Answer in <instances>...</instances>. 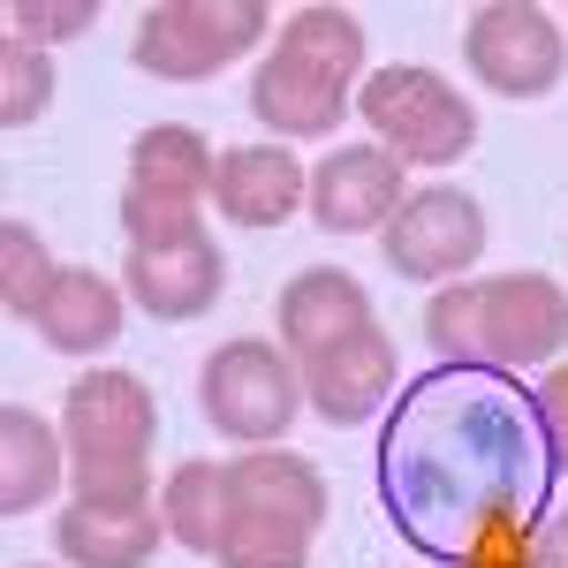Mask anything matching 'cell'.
<instances>
[{
  "mask_svg": "<svg viewBox=\"0 0 568 568\" xmlns=\"http://www.w3.org/2000/svg\"><path fill=\"white\" fill-rule=\"evenodd\" d=\"M356 114L387 144L402 168H455L478 144V106L425 61H387L356 91Z\"/></svg>",
  "mask_w": 568,
  "mask_h": 568,
  "instance_id": "cell-1",
  "label": "cell"
},
{
  "mask_svg": "<svg viewBox=\"0 0 568 568\" xmlns=\"http://www.w3.org/2000/svg\"><path fill=\"white\" fill-rule=\"evenodd\" d=\"M197 409L235 447H273L304 409V364L281 342H220L197 372Z\"/></svg>",
  "mask_w": 568,
  "mask_h": 568,
  "instance_id": "cell-2",
  "label": "cell"
},
{
  "mask_svg": "<svg viewBox=\"0 0 568 568\" xmlns=\"http://www.w3.org/2000/svg\"><path fill=\"white\" fill-rule=\"evenodd\" d=\"M265 39V0H160L136 16L130 61L160 84H205Z\"/></svg>",
  "mask_w": 568,
  "mask_h": 568,
  "instance_id": "cell-3",
  "label": "cell"
},
{
  "mask_svg": "<svg viewBox=\"0 0 568 568\" xmlns=\"http://www.w3.org/2000/svg\"><path fill=\"white\" fill-rule=\"evenodd\" d=\"M463 61L500 99H546V91L561 84L568 39L538 0H485L478 16L463 23Z\"/></svg>",
  "mask_w": 568,
  "mask_h": 568,
  "instance_id": "cell-4",
  "label": "cell"
},
{
  "mask_svg": "<svg viewBox=\"0 0 568 568\" xmlns=\"http://www.w3.org/2000/svg\"><path fill=\"white\" fill-rule=\"evenodd\" d=\"M485 258V213L470 190L433 182V190H409L402 213L387 220V265L402 281H463Z\"/></svg>",
  "mask_w": 568,
  "mask_h": 568,
  "instance_id": "cell-5",
  "label": "cell"
},
{
  "mask_svg": "<svg viewBox=\"0 0 568 568\" xmlns=\"http://www.w3.org/2000/svg\"><path fill=\"white\" fill-rule=\"evenodd\" d=\"M485 372H538L568 349V288L546 273H493L478 281Z\"/></svg>",
  "mask_w": 568,
  "mask_h": 568,
  "instance_id": "cell-6",
  "label": "cell"
},
{
  "mask_svg": "<svg viewBox=\"0 0 568 568\" xmlns=\"http://www.w3.org/2000/svg\"><path fill=\"white\" fill-rule=\"evenodd\" d=\"M402 197H409L402 190V160H394L387 144H342L311 175V220L326 235H387Z\"/></svg>",
  "mask_w": 568,
  "mask_h": 568,
  "instance_id": "cell-7",
  "label": "cell"
},
{
  "mask_svg": "<svg viewBox=\"0 0 568 568\" xmlns=\"http://www.w3.org/2000/svg\"><path fill=\"white\" fill-rule=\"evenodd\" d=\"M122 265H130V273H122L130 304L144 311V318H168V326L205 318V311L220 304V288H227V258H220V243L205 227L182 235V243H144V251H130Z\"/></svg>",
  "mask_w": 568,
  "mask_h": 568,
  "instance_id": "cell-8",
  "label": "cell"
},
{
  "mask_svg": "<svg viewBox=\"0 0 568 568\" xmlns=\"http://www.w3.org/2000/svg\"><path fill=\"white\" fill-rule=\"evenodd\" d=\"M160 402L136 372H84L61 402V439L69 455H152Z\"/></svg>",
  "mask_w": 568,
  "mask_h": 568,
  "instance_id": "cell-9",
  "label": "cell"
},
{
  "mask_svg": "<svg viewBox=\"0 0 568 568\" xmlns=\"http://www.w3.org/2000/svg\"><path fill=\"white\" fill-rule=\"evenodd\" d=\"M394 394V342L379 326H356L349 342L304 356V402L326 425H372Z\"/></svg>",
  "mask_w": 568,
  "mask_h": 568,
  "instance_id": "cell-10",
  "label": "cell"
},
{
  "mask_svg": "<svg viewBox=\"0 0 568 568\" xmlns=\"http://www.w3.org/2000/svg\"><path fill=\"white\" fill-rule=\"evenodd\" d=\"M273 326H281V349L304 364V356L349 342L356 326H372V296H364V281L342 273V265H311V273H296V281L281 288Z\"/></svg>",
  "mask_w": 568,
  "mask_h": 568,
  "instance_id": "cell-11",
  "label": "cell"
},
{
  "mask_svg": "<svg viewBox=\"0 0 568 568\" xmlns=\"http://www.w3.org/2000/svg\"><path fill=\"white\" fill-rule=\"evenodd\" d=\"M227 500H235V516H265L304 538H318V524H326V478L288 447H243L227 463Z\"/></svg>",
  "mask_w": 568,
  "mask_h": 568,
  "instance_id": "cell-12",
  "label": "cell"
},
{
  "mask_svg": "<svg viewBox=\"0 0 568 568\" xmlns=\"http://www.w3.org/2000/svg\"><path fill=\"white\" fill-rule=\"evenodd\" d=\"M251 114H258L273 136L288 144H311V136H334L342 114H349V84L311 69L296 53H265V69L251 77Z\"/></svg>",
  "mask_w": 568,
  "mask_h": 568,
  "instance_id": "cell-13",
  "label": "cell"
},
{
  "mask_svg": "<svg viewBox=\"0 0 568 568\" xmlns=\"http://www.w3.org/2000/svg\"><path fill=\"white\" fill-rule=\"evenodd\" d=\"M311 197V175L296 168L288 144H235L213 168V205L235 227H281Z\"/></svg>",
  "mask_w": 568,
  "mask_h": 568,
  "instance_id": "cell-14",
  "label": "cell"
},
{
  "mask_svg": "<svg viewBox=\"0 0 568 568\" xmlns=\"http://www.w3.org/2000/svg\"><path fill=\"white\" fill-rule=\"evenodd\" d=\"M160 538H168V516L152 500H136V508H84L77 500L53 516V546L69 568H144L160 554Z\"/></svg>",
  "mask_w": 568,
  "mask_h": 568,
  "instance_id": "cell-15",
  "label": "cell"
},
{
  "mask_svg": "<svg viewBox=\"0 0 568 568\" xmlns=\"http://www.w3.org/2000/svg\"><path fill=\"white\" fill-rule=\"evenodd\" d=\"M31 326H39L45 349H61V356H99V349H114V334H122V288H114L106 273L61 265V281L45 288V304L31 311Z\"/></svg>",
  "mask_w": 568,
  "mask_h": 568,
  "instance_id": "cell-16",
  "label": "cell"
},
{
  "mask_svg": "<svg viewBox=\"0 0 568 568\" xmlns=\"http://www.w3.org/2000/svg\"><path fill=\"white\" fill-rule=\"evenodd\" d=\"M69 478V439L45 425L39 409L8 402L0 409V516H31L45 508Z\"/></svg>",
  "mask_w": 568,
  "mask_h": 568,
  "instance_id": "cell-17",
  "label": "cell"
},
{
  "mask_svg": "<svg viewBox=\"0 0 568 568\" xmlns=\"http://www.w3.org/2000/svg\"><path fill=\"white\" fill-rule=\"evenodd\" d=\"M213 168L220 152L205 144V130H190V122H152V130H136L130 144V182L136 190H168V197H205L213 190Z\"/></svg>",
  "mask_w": 568,
  "mask_h": 568,
  "instance_id": "cell-18",
  "label": "cell"
},
{
  "mask_svg": "<svg viewBox=\"0 0 568 568\" xmlns=\"http://www.w3.org/2000/svg\"><path fill=\"white\" fill-rule=\"evenodd\" d=\"M160 516H168V538L190 546L197 561H213L220 538H227V516H235V500H227V463H182L168 493H160Z\"/></svg>",
  "mask_w": 568,
  "mask_h": 568,
  "instance_id": "cell-19",
  "label": "cell"
},
{
  "mask_svg": "<svg viewBox=\"0 0 568 568\" xmlns=\"http://www.w3.org/2000/svg\"><path fill=\"white\" fill-rule=\"evenodd\" d=\"M273 53H296V61H311V69L356 84V77H364V23H356L349 8H318V0H311V8H296V16H281Z\"/></svg>",
  "mask_w": 568,
  "mask_h": 568,
  "instance_id": "cell-20",
  "label": "cell"
},
{
  "mask_svg": "<svg viewBox=\"0 0 568 568\" xmlns=\"http://www.w3.org/2000/svg\"><path fill=\"white\" fill-rule=\"evenodd\" d=\"M425 342H433L439 364H455V372H478V364H485L478 281H447V288H433V304H425Z\"/></svg>",
  "mask_w": 568,
  "mask_h": 568,
  "instance_id": "cell-21",
  "label": "cell"
},
{
  "mask_svg": "<svg viewBox=\"0 0 568 568\" xmlns=\"http://www.w3.org/2000/svg\"><path fill=\"white\" fill-rule=\"evenodd\" d=\"M53 281H61V265L45 251V235L23 227V220H8L0 227V304H8V318H31Z\"/></svg>",
  "mask_w": 568,
  "mask_h": 568,
  "instance_id": "cell-22",
  "label": "cell"
},
{
  "mask_svg": "<svg viewBox=\"0 0 568 568\" xmlns=\"http://www.w3.org/2000/svg\"><path fill=\"white\" fill-rule=\"evenodd\" d=\"M45 106H53V61L39 45L8 39L0 45V130H31Z\"/></svg>",
  "mask_w": 568,
  "mask_h": 568,
  "instance_id": "cell-23",
  "label": "cell"
},
{
  "mask_svg": "<svg viewBox=\"0 0 568 568\" xmlns=\"http://www.w3.org/2000/svg\"><path fill=\"white\" fill-rule=\"evenodd\" d=\"M69 485L84 508H136L152 500V455H69Z\"/></svg>",
  "mask_w": 568,
  "mask_h": 568,
  "instance_id": "cell-24",
  "label": "cell"
},
{
  "mask_svg": "<svg viewBox=\"0 0 568 568\" xmlns=\"http://www.w3.org/2000/svg\"><path fill=\"white\" fill-rule=\"evenodd\" d=\"M220 568H304L311 538L288 524H265V516H227V538H220Z\"/></svg>",
  "mask_w": 568,
  "mask_h": 568,
  "instance_id": "cell-25",
  "label": "cell"
},
{
  "mask_svg": "<svg viewBox=\"0 0 568 568\" xmlns=\"http://www.w3.org/2000/svg\"><path fill=\"white\" fill-rule=\"evenodd\" d=\"M205 220H197V205L190 197H168V190H122V235H130V251H144V243H182V235H197Z\"/></svg>",
  "mask_w": 568,
  "mask_h": 568,
  "instance_id": "cell-26",
  "label": "cell"
},
{
  "mask_svg": "<svg viewBox=\"0 0 568 568\" xmlns=\"http://www.w3.org/2000/svg\"><path fill=\"white\" fill-rule=\"evenodd\" d=\"M91 23H99L91 0H16L8 8V39L39 45V53H53V45H69V39H91Z\"/></svg>",
  "mask_w": 568,
  "mask_h": 568,
  "instance_id": "cell-27",
  "label": "cell"
},
{
  "mask_svg": "<svg viewBox=\"0 0 568 568\" xmlns=\"http://www.w3.org/2000/svg\"><path fill=\"white\" fill-rule=\"evenodd\" d=\"M524 568H568V516H546L524 538Z\"/></svg>",
  "mask_w": 568,
  "mask_h": 568,
  "instance_id": "cell-28",
  "label": "cell"
},
{
  "mask_svg": "<svg viewBox=\"0 0 568 568\" xmlns=\"http://www.w3.org/2000/svg\"><path fill=\"white\" fill-rule=\"evenodd\" d=\"M538 417H546V433H554V455H561V470H568V372H554V379L538 387Z\"/></svg>",
  "mask_w": 568,
  "mask_h": 568,
  "instance_id": "cell-29",
  "label": "cell"
},
{
  "mask_svg": "<svg viewBox=\"0 0 568 568\" xmlns=\"http://www.w3.org/2000/svg\"><path fill=\"white\" fill-rule=\"evenodd\" d=\"M463 568H470V561H463Z\"/></svg>",
  "mask_w": 568,
  "mask_h": 568,
  "instance_id": "cell-30",
  "label": "cell"
}]
</instances>
